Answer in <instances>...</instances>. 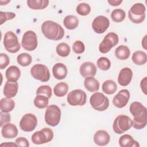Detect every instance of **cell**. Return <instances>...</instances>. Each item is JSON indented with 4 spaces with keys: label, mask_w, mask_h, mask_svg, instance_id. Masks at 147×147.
Here are the masks:
<instances>
[{
    "label": "cell",
    "mask_w": 147,
    "mask_h": 147,
    "mask_svg": "<svg viewBox=\"0 0 147 147\" xmlns=\"http://www.w3.org/2000/svg\"><path fill=\"white\" fill-rule=\"evenodd\" d=\"M41 31L46 38L54 41L60 40L64 36V30L61 26L50 20L45 21L42 24Z\"/></svg>",
    "instance_id": "1"
},
{
    "label": "cell",
    "mask_w": 147,
    "mask_h": 147,
    "mask_svg": "<svg viewBox=\"0 0 147 147\" xmlns=\"http://www.w3.org/2000/svg\"><path fill=\"white\" fill-rule=\"evenodd\" d=\"M44 119L46 123L55 127L58 125L61 119V110L56 105H51L47 107Z\"/></svg>",
    "instance_id": "2"
},
{
    "label": "cell",
    "mask_w": 147,
    "mask_h": 147,
    "mask_svg": "<svg viewBox=\"0 0 147 147\" xmlns=\"http://www.w3.org/2000/svg\"><path fill=\"white\" fill-rule=\"evenodd\" d=\"M132 126V120L127 115H119L114 119L113 124L114 131L118 134H122L129 130Z\"/></svg>",
    "instance_id": "3"
},
{
    "label": "cell",
    "mask_w": 147,
    "mask_h": 147,
    "mask_svg": "<svg viewBox=\"0 0 147 147\" xmlns=\"http://www.w3.org/2000/svg\"><path fill=\"white\" fill-rule=\"evenodd\" d=\"M146 7L141 3L134 4L128 11V16L130 21L134 24H140L145 18Z\"/></svg>",
    "instance_id": "4"
},
{
    "label": "cell",
    "mask_w": 147,
    "mask_h": 147,
    "mask_svg": "<svg viewBox=\"0 0 147 147\" xmlns=\"http://www.w3.org/2000/svg\"><path fill=\"white\" fill-rule=\"evenodd\" d=\"M90 103L94 109L99 111H103L109 107V100L103 93L96 92L91 96Z\"/></svg>",
    "instance_id": "5"
},
{
    "label": "cell",
    "mask_w": 147,
    "mask_h": 147,
    "mask_svg": "<svg viewBox=\"0 0 147 147\" xmlns=\"http://www.w3.org/2000/svg\"><path fill=\"white\" fill-rule=\"evenodd\" d=\"M3 43L6 50L11 53H17L21 48L18 37L12 31H8L5 34Z\"/></svg>",
    "instance_id": "6"
},
{
    "label": "cell",
    "mask_w": 147,
    "mask_h": 147,
    "mask_svg": "<svg viewBox=\"0 0 147 147\" xmlns=\"http://www.w3.org/2000/svg\"><path fill=\"white\" fill-rule=\"evenodd\" d=\"M53 138V131L49 127H44L34 132L31 137L32 142L36 145H41L49 142Z\"/></svg>",
    "instance_id": "7"
},
{
    "label": "cell",
    "mask_w": 147,
    "mask_h": 147,
    "mask_svg": "<svg viewBox=\"0 0 147 147\" xmlns=\"http://www.w3.org/2000/svg\"><path fill=\"white\" fill-rule=\"evenodd\" d=\"M119 41L118 36L114 32L107 33L99 45V50L102 53L109 52L112 48L117 45Z\"/></svg>",
    "instance_id": "8"
},
{
    "label": "cell",
    "mask_w": 147,
    "mask_h": 147,
    "mask_svg": "<svg viewBox=\"0 0 147 147\" xmlns=\"http://www.w3.org/2000/svg\"><path fill=\"white\" fill-rule=\"evenodd\" d=\"M32 77L42 82H48L50 79V72L48 68L42 64H34L30 69Z\"/></svg>",
    "instance_id": "9"
},
{
    "label": "cell",
    "mask_w": 147,
    "mask_h": 147,
    "mask_svg": "<svg viewBox=\"0 0 147 147\" xmlns=\"http://www.w3.org/2000/svg\"><path fill=\"white\" fill-rule=\"evenodd\" d=\"M67 100L71 106H83L87 101V95L81 89L74 90L68 93Z\"/></svg>",
    "instance_id": "10"
},
{
    "label": "cell",
    "mask_w": 147,
    "mask_h": 147,
    "mask_svg": "<svg viewBox=\"0 0 147 147\" xmlns=\"http://www.w3.org/2000/svg\"><path fill=\"white\" fill-rule=\"evenodd\" d=\"M38 45L37 37L34 32L28 30L24 33L21 40V46L28 51H32L36 49Z\"/></svg>",
    "instance_id": "11"
},
{
    "label": "cell",
    "mask_w": 147,
    "mask_h": 147,
    "mask_svg": "<svg viewBox=\"0 0 147 147\" xmlns=\"http://www.w3.org/2000/svg\"><path fill=\"white\" fill-rule=\"evenodd\" d=\"M37 125V119L35 115L31 113L25 114L20 121V129L25 132L34 130Z\"/></svg>",
    "instance_id": "12"
},
{
    "label": "cell",
    "mask_w": 147,
    "mask_h": 147,
    "mask_svg": "<svg viewBox=\"0 0 147 147\" xmlns=\"http://www.w3.org/2000/svg\"><path fill=\"white\" fill-rule=\"evenodd\" d=\"M109 20L103 16H97L94 19L92 22V29L98 34H102L105 32L109 28Z\"/></svg>",
    "instance_id": "13"
},
{
    "label": "cell",
    "mask_w": 147,
    "mask_h": 147,
    "mask_svg": "<svg viewBox=\"0 0 147 147\" xmlns=\"http://www.w3.org/2000/svg\"><path fill=\"white\" fill-rule=\"evenodd\" d=\"M130 99V92L126 89L120 90L113 98V103L118 108H123L126 106Z\"/></svg>",
    "instance_id": "14"
},
{
    "label": "cell",
    "mask_w": 147,
    "mask_h": 147,
    "mask_svg": "<svg viewBox=\"0 0 147 147\" xmlns=\"http://www.w3.org/2000/svg\"><path fill=\"white\" fill-rule=\"evenodd\" d=\"M79 72L83 78L94 77L96 74L97 69L93 63L86 61L80 65Z\"/></svg>",
    "instance_id": "15"
},
{
    "label": "cell",
    "mask_w": 147,
    "mask_h": 147,
    "mask_svg": "<svg viewBox=\"0 0 147 147\" xmlns=\"http://www.w3.org/2000/svg\"><path fill=\"white\" fill-rule=\"evenodd\" d=\"M133 77V71L128 67L121 69L118 76V82L122 86H126L130 84Z\"/></svg>",
    "instance_id": "16"
},
{
    "label": "cell",
    "mask_w": 147,
    "mask_h": 147,
    "mask_svg": "<svg viewBox=\"0 0 147 147\" xmlns=\"http://www.w3.org/2000/svg\"><path fill=\"white\" fill-rule=\"evenodd\" d=\"M110 140L109 134L104 130H98L94 136V141L95 144L99 146L107 145Z\"/></svg>",
    "instance_id": "17"
},
{
    "label": "cell",
    "mask_w": 147,
    "mask_h": 147,
    "mask_svg": "<svg viewBox=\"0 0 147 147\" xmlns=\"http://www.w3.org/2000/svg\"><path fill=\"white\" fill-rule=\"evenodd\" d=\"M18 129L17 126L11 123H7L2 127L1 134L5 138H14L18 135Z\"/></svg>",
    "instance_id": "18"
},
{
    "label": "cell",
    "mask_w": 147,
    "mask_h": 147,
    "mask_svg": "<svg viewBox=\"0 0 147 147\" xmlns=\"http://www.w3.org/2000/svg\"><path fill=\"white\" fill-rule=\"evenodd\" d=\"M18 89V84L17 82H10L7 80L3 87V94L6 98H12L17 95Z\"/></svg>",
    "instance_id": "19"
},
{
    "label": "cell",
    "mask_w": 147,
    "mask_h": 147,
    "mask_svg": "<svg viewBox=\"0 0 147 147\" xmlns=\"http://www.w3.org/2000/svg\"><path fill=\"white\" fill-rule=\"evenodd\" d=\"M52 74L56 79L62 80L67 75V68L63 63H57L55 64L52 68Z\"/></svg>",
    "instance_id": "20"
},
{
    "label": "cell",
    "mask_w": 147,
    "mask_h": 147,
    "mask_svg": "<svg viewBox=\"0 0 147 147\" xmlns=\"http://www.w3.org/2000/svg\"><path fill=\"white\" fill-rule=\"evenodd\" d=\"M147 123V111L140 115L134 117L132 120V126L137 130L144 128Z\"/></svg>",
    "instance_id": "21"
},
{
    "label": "cell",
    "mask_w": 147,
    "mask_h": 147,
    "mask_svg": "<svg viewBox=\"0 0 147 147\" xmlns=\"http://www.w3.org/2000/svg\"><path fill=\"white\" fill-rule=\"evenodd\" d=\"M5 76L8 81L17 82L21 76L20 69L16 65H11L6 69Z\"/></svg>",
    "instance_id": "22"
},
{
    "label": "cell",
    "mask_w": 147,
    "mask_h": 147,
    "mask_svg": "<svg viewBox=\"0 0 147 147\" xmlns=\"http://www.w3.org/2000/svg\"><path fill=\"white\" fill-rule=\"evenodd\" d=\"M119 145L121 147H138L140 144L134 140L133 137L126 134L121 136L119 139Z\"/></svg>",
    "instance_id": "23"
},
{
    "label": "cell",
    "mask_w": 147,
    "mask_h": 147,
    "mask_svg": "<svg viewBox=\"0 0 147 147\" xmlns=\"http://www.w3.org/2000/svg\"><path fill=\"white\" fill-rule=\"evenodd\" d=\"M84 86L87 90L91 92H97L99 89V82L94 77H87L84 81Z\"/></svg>",
    "instance_id": "24"
},
{
    "label": "cell",
    "mask_w": 147,
    "mask_h": 147,
    "mask_svg": "<svg viewBox=\"0 0 147 147\" xmlns=\"http://www.w3.org/2000/svg\"><path fill=\"white\" fill-rule=\"evenodd\" d=\"M130 55V51L129 48L123 45L118 46L115 50V56L121 60L127 59Z\"/></svg>",
    "instance_id": "25"
},
{
    "label": "cell",
    "mask_w": 147,
    "mask_h": 147,
    "mask_svg": "<svg viewBox=\"0 0 147 147\" xmlns=\"http://www.w3.org/2000/svg\"><path fill=\"white\" fill-rule=\"evenodd\" d=\"M15 107L14 101L11 98H3L0 100V109L4 113H9Z\"/></svg>",
    "instance_id": "26"
},
{
    "label": "cell",
    "mask_w": 147,
    "mask_h": 147,
    "mask_svg": "<svg viewBox=\"0 0 147 147\" xmlns=\"http://www.w3.org/2000/svg\"><path fill=\"white\" fill-rule=\"evenodd\" d=\"M26 3L28 7L33 10H42L48 6L49 4V1L28 0Z\"/></svg>",
    "instance_id": "27"
},
{
    "label": "cell",
    "mask_w": 147,
    "mask_h": 147,
    "mask_svg": "<svg viewBox=\"0 0 147 147\" xmlns=\"http://www.w3.org/2000/svg\"><path fill=\"white\" fill-rule=\"evenodd\" d=\"M131 60L135 64L138 65H142L146 63V54L145 52L142 51H136L133 53Z\"/></svg>",
    "instance_id": "28"
},
{
    "label": "cell",
    "mask_w": 147,
    "mask_h": 147,
    "mask_svg": "<svg viewBox=\"0 0 147 147\" xmlns=\"http://www.w3.org/2000/svg\"><path fill=\"white\" fill-rule=\"evenodd\" d=\"M63 24L67 29L73 30L76 29L79 25L78 18L73 15L67 16L63 20Z\"/></svg>",
    "instance_id": "29"
},
{
    "label": "cell",
    "mask_w": 147,
    "mask_h": 147,
    "mask_svg": "<svg viewBox=\"0 0 147 147\" xmlns=\"http://www.w3.org/2000/svg\"><path fill=\"white\" fill-rule=\"evenodd\" d=\"M129 110L133 117L141 115L146 110V108L139 102H132L130 106Z\"/></svg>",
    "instance_id": "30"
},
{
    "label": "cell",
    "mask_w": 147,
    "mask_h": 147,
    "mask_svg": "<svg viewBox=\"0 0 147 147\" xmlns=\"http://www.w3.org/2000/svg\"><path fill=\"white\" fill-rule=\"evenodd\" d=\"M102 88L104 93L108 95H111L114 94L117 91V85L114 81L112 80H107L103 83Z\"/></svg>",
    "instance_id": "31"
},
{
    "label": "cell",
    "mask_w": 147,
    "mask_h": 147,
    "mask_svg": "<svg viewBox=\"0 0 147 147\" xmlns=\"http://www.w3.org/2000/svg\"><path fill=\"white\" fill-rule=\"evenodd\" d=\"M68 91V85L64 82L58 83L55 85L53 88L54 94L57 97H63L65 96Z\"/></svg>",
    "instance_id": "32"
},
{
    "label": "cell",
    "mask_w": 147,
    "mask_h": 147,
    "mask_svg": "<svg viewBox=\"0 0 147 147\" xmlns=\"http://www.w3.org/2000/svg\"><path fill=\"white\" fill-rule=\"evenodd\" d=\"M35 107L38 109H44L48 107L49 98L43 95H36L33 101Z\"/></svg>",
    "instance_id": "33"
},
{
    "label": "cell",
    "mask_w": 147,
    "mask_h": 147,
    "mask_svg": "<svg viewBox=\"0 0 147 147\" xmlns=\"http://www.w3.org/2000/svg\"><path fill=\"white\" fill-rule=\"evenodd\" d=\"M56 51L59 56L62 57H65L69 55L71 48L67 43L61 42L57 45L56 48Z\"/></svg>",
    "instance_id": "34"
},
{
    "label": "cell",
    "mask_w": 147,
    "mask_h": 147,
    "mask_svg": "<svg viewBox=\"0 0 147 147\" xmlns=\"http://www.w3.org/2000/svg\"><path fill=\"white\" fill-rule=\"evenodd\" d=\"M32 61V56L27 53H21L17 57V61L21 66L26 67L30 64Z\"/></svg>",
    "instance_id": "35"
},
{
    "label": "cell",
    "mask_w": 147,
    "mask_h": 147,
    "mask_svg": "<svg viewBox=\"0 0 147 147\" xmlns=\"http://www.w3.org/2000/svg\"><path fill=\"white\" fill-rule=\"evenodd\" d=\"M126 17L125 11L121 9H116L111 13L112 20L115 22H121L124 20Z\"/></svg>",
    "instance_id": "36"
},
{
    "label": "cell",
    "mask_w": 147,
    "mask_h": 147,
    "mask_svg": "<svg viewBox=\"0 0 147 147\" xmlns=\"http://www.w3.org/2000/svg\"><path fill=\"white\" fill-rule=\"evenodd\" d=\"M98 67L103 71H107L111 67L110 60L106 57H99L96 61Z\"/></svg>",
    "instance_id": "37"
},
{
    "label": "cell",
    "mask_w": 147,
    "mask_h": 147,
    "mask_svg": "<svg viewBox=\"0 0 147 147\" xmlns=\"http://www.w3.org/2000/svg\"><path fill=\"white\" fill-rule=\"evenodd\" d=\"M76 11L80 16H86L91 12V7L88 3H80L77 6Z\"/></svg>",
    "instance_id": "38"
},
{
    "label": "cell",
    "mask_w": 147,
    "mask_h": 147,
    "mask_svg": "<svg viewBox=\"0 0 147 147\" xmlns=\"http://www.w3.org/2000/svg\"><path fill=\"white\" fill-rule=\"evenodd\" d=\"M36 95H43L49 99L52 96V89L48 85L41 86L37 89Z\"/></svg>",
    "instance_id": "39"
},
{
    "label": "cell",
    "mask_w": 147,
    "mask_h": 147,
    "mask_svg": "<svg viewBox=\"0 0 147 147\" xmlns=\"http://www.w3.org/2000/svg\"><path fill=\"white\" fill-rule=\"evenodd\" d=\"M72 49L75 53L82 54L85 51V45L82 41L77 40L74 42L72 45Z\"/></svg>",
    "instance_id": "40"
},
{
    "label": "cell",
    "mask_w": 147,
    "mask_h": 147,
    "mask_svg": "<svg viewBox=\"0 0 147 147\" xmlns=\"http://www.w3.org/2000/svg\"><path fill=\"white\" fill-rule=\"evenodd\" d=\"M16 14L13 12H4L0 11V18H1V25H2L7 20H10L15 18Z\"/></svg>",
    "instance_id": "41"
},
{
    "label": "cell",
    "mask_w": 147,
    "mask_h": 147,
    "mask_svg": "<svg viewBox=\"0 0 147 147\" xmlns=\"http://www.w3.org/2000/svg\"><path fill=\"white\" fill-rule=\"evenodd\" d=\"M10 63V59L7 55L1 53L0 54V68L3 69L5 68Z\"/></svg>",
    "instance_id": "42"
},
{
    "label": "cell",
    "mask_w": 147,
    "mask_h": 147,
    "mask_svg": "<svg viewBox=\"0 0 147 147\" xmlns=\"http://www.w3.org/2000/svg\"><path fill=\"white\" fill-rule=\"evenodd\" d=\"M0 116H1L0 126L1 127H2L5 124L9 123L10 122L11 117L10 114H9L8 113H4L2 111H1Z\"/></svg>",
    "instance_id": "43"
},
{
    "label": "cell",
    "mask_w": 147,
    "mask_h": 147,
    "mask_svg": "<svg viewBox=\"0 0 147 147\" xmlns=\"http://www.w3.org/2000/svg\"><path fill=\"white\" fill-rule=\"evenodd\" d=\"M16 144L18 146H21V147H29L30 146L29 142L28 140L22 137H20L17 138L15 141Z\"/></svg>",
    "instance_id": "44"
},
{
    "label": "cell",
    "mask_w": 147,
    "mask_h": 147,
    "mask_svg": "<svg viewBox=\"0 0 147 147\" xmlns=\"http://www.w3.org/2000/svg\"><path fill=\"white\" fill-rule=\"evenodd\" d=\"M146 83H147V78L145 77L144 78H143L140 83V87L141 88V90L142 91V92L146 95L147 92H146Z\"/></svg>",
    "instance_id": "45"
},
{
    "label": "cell",
    "mask_w": 147,
    "mask_h": 147,
    "mask_svg": "<svg viewBox=\"0 0 147 147\" xmlns=\"http://www.w3.org/2000/svg\"><path fill=\"white\" fill-rule=\"evenodd\" d=\"M108 3L113 6H118L119 5H120L122 2V1H114V0H109L108 1Z\"/></svg>",
    "instance_id": "46"
},
{
    "label": "cell",
    "mask_w": 147,
    "mask_h": 147,
    "mask_svg": "<svg viewBox=\"0 0 147 147\" xmlns=\"http://www.w3.org/2000/svg\"><path fill=\"white\" fill-rule=\"evenodd\" d=\"M18 146L15 143H13L12 142H5V143H2L1 144V146Z\"/></svg>",
    "instance_id": "47"
},
{
    "label": "cell",
    "mask_w": 147,
    "mask_h": 147,
    "mask_svg": "<svg viewBox=\"0 0 147 147\" xmlns=\"http://www.w3.org/2000/svg\"><path fill=\"white\" fill-rule=\"evenodd\" d=\"M146 35L144 36V37L142 40V47L146 49Z\"/></svg>",
    "instance_id": "48"
}]
</instances>
